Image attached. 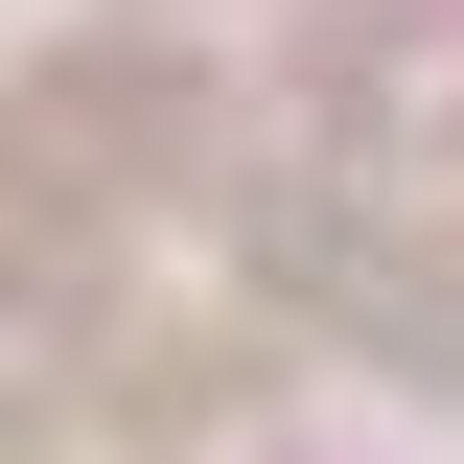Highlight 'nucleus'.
<instances>
[{"mask_svg":"<svg viewBox=\"0 0 464 464\" xmlns=\"http://www.w3.org/2000/svg\"><path fill=\"white\" fill-rule=\"evenodd\" d=\"M256 256H279V302H325V325H372L395 372H464V256H418V209H395L372 163H302Z\"/></svg>","mask_w":464,"mask_h":464,"instance_id":"obj_1","label":"nucleus"},{"mask_svg":"<svg viewBox=\"0 0 464 464\" xmlns=\"http://www.w3.org/2000/svg\"><path fill=\"white\" fill-rule=\"evenodd\" d=\"M186 140H209V93H186L163 47H116V70H47V93H24V140H0V209H140V186L186 163Z\"/></svg>","mask_w":464,"mask_h":464,"instance_id":"obj_2","label":"nucleus"}]
</instances>
